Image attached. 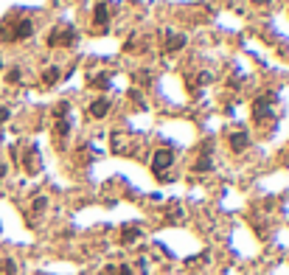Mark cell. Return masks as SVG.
I'll use <instances>...</instances> for the list:
<instances>
[{
	"instance_id": "cell-4",
	"label": "cell",
	"mask_w": 289,
	"mask_h": 275,
	"mask_svg": "<svg viewBox=\"0 0 289 275\" xmlns=\"http://www.w3.org/2000/svg\"><path fill=\"white\" fill-rule=\"evenodd\" d=\"M172 160H174V157H172V152H166V149H163V152H157V155H154V163H152V166H154V171L160 174V171H163L166 166H172Z\"/></svg>"
},
{
	"instance_id": "cell-9",
	"label": "cell",
	"mask_w": 289,
	"mask_h": 275,
	"mask_svg": "<svg viewBox=\"0 0 289 275\" xmlns=\"http://www.w3.org/2000/svg\"><path fill=\"white\" fill-rule=\"evenodd\" d=\"M68 121H65V118H62V121H57V132H59V135H68Z\"/></svg>"
},
{
	"instance_id": "cell-2",
	"label": "cell",
	"mask_w": 289,
	"mask_h": 275,
	"mask_svg": "<svg viewBox=\"0 0 289 275\" xmlns=\"http://www.w3.org/2000/svg\"><path fill=\"white\" fill-rule=\"evenodd\" d=\"M272 96H264V98H256V104H253V115L256 118H267L272 115Z\"/></svg>"
},
{
	"instance_id": "cell-1",
	"label": "cell",
	"mask_w": 289,
	"mask_h": 275,
	"mask_svg": "<svg viewBox=\"0 0 289 275\" xmlns=\"http://www.w3.org/2000/svg\"><path fill=\"white\" fill-rule=\"evenodd\" d=\"M3 31H11L6 39H29L34 34V26H31V20H17L11 28H3Z\"/></svg>"
},
{
	"instance_id": "cell-5",
	"label": "cell",
	"mask_w": 289,
	"mask_h": 275,
	"mask_svg": "<svg viewBox=\"0 0 289 275\" xmlns=\"http://www.w3.org/2000/svg\"><path fill=\"white\" fill-rule=\"evenodd\" d=\"M90 112H93L96 118L107 115V112H110V101H107V98H96V101H93V107H90Z\"/></svg>"
},
{
	"instance_id": "cell-12",
	"label": "cell",
	"mask_w": 289,
	"mask_h": 275,
	"mask_svg": "<svg viewBox=\"0 0 289 275\" xmlns=\"http://www.w3.org/2000/svg\"><path fill=\"white\" fill-rule=\"evenodd\" d=\"M9 82H20V70H9Z\"/></svg>"
},
{
	"instance_id": "cell-14",
	"label": "cell",
	"mask_w": 289,
	"mask_h": 275,
	"mask_svg": "<svg viewBox=\"0 0 289 275\" xmlns=\"http://www.w3.org/2000/svg\"><path fill=\"white\" fill-rule=\"evenodd\" d=\"M253 3H259V6H261V3H270V0H253Z\"/></svg>"
},
{
	"instance_id": "cell-3",
	"label": "cell",
	"mask_w": 289,
	"mask_h": 275,
	"mask_svg": "<svg viewBox=\"0 0 289 275\" xmlns=\"http://www.w3.org/2000/svg\"><path fill=\"white\" fill-rule=\"evenodd\" d=\"M73 31L70 28H57L54 31V37H51V45H70V42H73Z\"/></svg>"
},
{
	"instance_id": "cell-11",
	"label": "cell",
	"mask_w": 289,
	"mask_h": 275,
	"mask_svg": "<svg viewBox=\"0 0 289 275\" xmlns=\"http://www.w3.org/2000/svg\"><path fill=\"white\" fill-rule=\"evenodd\" d=\"M208 166H211V163H208V157H202V160L197 163V171H208Z\"/></svg>"
},
{
	"instance_id": "cell-7",
	"label": "cell",
	"mask_w": 289,
	"mask_h": 275,
	"mask_svg": "<svg viewBox=\"0 0 289 275\" xmlns=\"http://www.w3.org/2000/svg\"><path fill=\"white\" fill-rule=\"evenodd\" d=\"M231 146L236 149V152H239V149H244V146H247V135H244V132L233 135V138H231Z\"/></svg>"
},
{
	"instance_id": "cell-6",
	"label": "cell",
	"mask_w": 289,
	"mask_h": 275,
	"mask_svg": "<svg viewBox=\"0 0 289 275\" xmlns=\"http://www.w3.org/2000/svg\"><path fill=\"white\" fill-rule=\"evenodd\" d=\"M110 20V9H107L104 3H98L96 6V26H101V23H107Z\"/></svg>"
},
{
	"instance_id": "cell-13",
	"label": "cell",
	"mask_w": 289,
	"mask_h": 275,
	"mask_svg": "<svg viewBox=\"0 0 289 275\" xmlns=\"http://www.w3.org/2000/svg\"><path fill=\"white\" fill-rule=\"evenodd\" d=\"M9 118V110H0V121H6Z\"/></svg>"
},
{
	"instance_id": "cell-10",
	"label": "cell",
	"mask_w": 289,
	"mask_h": 275,
	"mask_svg": "<svg viewBox=\"0 0 289 275\" xmlns=\"http://www.w3.org/2000/svg\"><path fill=\"white\" fill-rule=\"evenodd\" d=\"M183 42H185V39L183 37H169V48H183Z\"/></svg>"
},
{
	"instance_id": "cell-8",
	"label": "cell",
	"mask_w": 289,
	"mask_h": 275,
	"mask_svg": "<svg viewBox=\"0 0 289 275\" xmlns=\"http://www.w3.org/2000/svg\"><path fill=\"white\" fill-rule=\"evenodd\" d=\"M57 79H59V70H57V68H51L48 73H45V84H54Z\"/></svg>"
}]
</instances>
